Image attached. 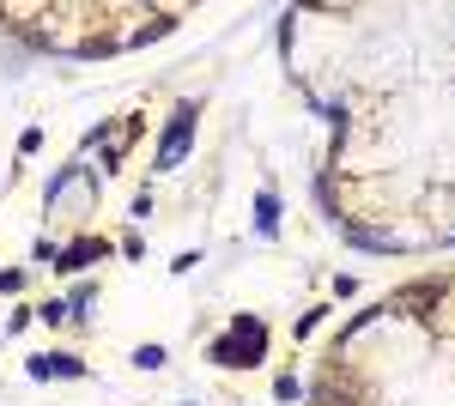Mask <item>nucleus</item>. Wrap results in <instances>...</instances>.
<instances>
[{"mask_svg":"<svg viewBox=\"0 0 455 406\" xmlns=\"http://www.w3.org/2000/svg\"><path fill=\"white\" fill-rule=\"evenodd\" d=\"M207 358L219 370H249V364H261V358H267V322H261V315H231V328L207 346Z\"/></svg>","mask_w":455,"mask_h":406,"instance_id":"obj_1","label":"nucleus"},{"mask_svg":"<svg viewBox=\"0 0 455 406\" xmlns=\"http://www.w3.org/2000/svg\"><path fill=\"white\" fill-rule=\"evenodd\" d=\"M195 122H201V103H176L171 128H164L158 152H152V170H176L182 158H188V146H195Z\"/></svg>","mask_w":455,"mask_h":406,"instance_id":"obj_2","label":"nucleus"},{"mask_svg":"<svg viewBox=\"0 0 455 406\" xmlns=\"http://www.w3.org/2000/svg\"><path fill=\"white\" fill-rule=\"evenodd\" d=\"M443 291H450V285H443V279H413V285H407V291H395V298H383V322L388 315H431V309L443 304Z\"/></svg>","mask_w":455,"mask_h":406,"instance_id":"obj_3","label":"nucleus"},{"mask_svg":"<svg viewBox=\"0 0 455 406\" xmlns=\"http://www.w3.org/2000/svg\"><path fill=\"white\" fill-rule=\"evenodd\" d=\"M364 401H371V388L352 370H340V358H334L328 376H322V388H315V406H364Z\"/></svg>","mask_w":455,"mask_h":406,"instance_id":"obj_4","label":"nucleus"},{"mask_svg":"<svg viewBox=\"0 0 455 406\" xmlns=\"http://www.w3.org/2000/svg\"><path fill=\"white\" fill-rule=\"evenodd\" d=\"M31 376H36V382H49V376H61V382H79V376H85V364H79L73 352H36V358H31Z\"/></svg>","mask_w":455,"mask_h":406,"instance_id":"obj_5","label":"nucleus"},{"mask_svg":"<svg viewBox=\"0 0 455 406\" xmlns=\"http://www.w3.org/2000/svg\"><path fill=\"white\" fill-rule=\"evenodd\" d=\"M104 255H109L104 237H79L73 249H61V255H55V267H61V273H85L92 261H104Z\"/></svg>","mask_w":455,"mask_h":406,"instance_id":"obj_6","label":"nucleus"},{"mask_svg":"<svg viewBox=\"0 0 455 406\" xmlns=\"http://www.w3.org/2000/svg\"><path fill=\"white\" fill-rule=\"evenodd\" d=\"M255 237H280V195L274 188L255 195Z\"/></svg>","mask_w":455,"mask_h":406,"instance_id":"obj_7","label":"nucleus"},{"mask_svg":"<svg viewBox=\"0 0 455 406\" xmlns=\"http://www.w3.org/2000/svg\"><path fill=\"white\" fill-rule=\"evenodd\" d=\"M92 304H98V291H92V285H73V298H68V315H85Z\"/></svg>","mask_w":455,"mask_h":406,"instance_id":"obj_8","label":"nucleus"},{"mask_svg":"<svg viewBox=\"0 0 455 406\" xmlns=\"http://www.w3.org/2000/svg\"><path fill=\"white\" fill-rule=\"evenodd\" d=\"M134 364H140V370H158V364H164V346H140Z\"/></svg>","mask_w":455,"mask_h":406,"instance_id":"obj_9","label":"nucleus"},{"mask_svg":"<svg viewBox=\"0 0 455 406\" xmlns=\"http://www.w3.org/2000/svg\"><path fill=\"white\" fill-rule=\"evenodd\" d=\"M274 394H280V401H304V382H298V376H280Z\"/></svg>","mask_w":455,"mask_h":406,"instance_id":"obj_10","label":"nucleus"},{"mask_svg":"<svg viewBox=\"0 0 455 406\" xmlns=\"http://www.w3.org/2000/svg\"><path fill=\"white\" fill-rule=\"evenodd\" d=\"M36 322H49V328H61V322H73V315H68V304H43V309H36Z\"/></svg>","mask_w":455,"mask_h":406,"instance_id":"obj_11","label":"nucleus"},{"mask_svg":"<svg viewBox=\"0 0 455 406\" xmlns=\"http://www.w3.org/2000/svg\"><path fill=\"white\" fill-rule=\"evenodd\" d=\"M12 291H25V273H19V267L0 273V298H12Z\"/></svg>","mask_w":455,"mask_h":406,"instance_id":"obj_12","label":"nucleus"}]
</instances>
